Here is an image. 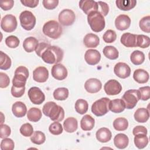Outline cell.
Instances as JSON below:
<instances>
[{"mask_svg":"<svg viewBox=\"0 0 150 150\" xmlns=\"http://www.w3.org/2000/svg\"><path fill=\"white\" fill-rule=\"evenodd\" d=\"M36 53L42 60L48 64H57L63 59L64 53L63 50L58 46L42 42L38 44Z\"/></svg>","mask_w":150,"mask_h":150,"instance_id":"6da1fadb","label":"cell"},{"mask_svg":"<svg viewBox=\"0 0 150 150\" xmlns=\"http://www.w3.org/2000/svg\"><path fill=\"white\" fill-rule=\"evenodd\" d=\"M43 113L54 121H61L64 117L63 108L53 101L46 103L43 107Z\"/></svg>","mask_w":150,"mask_h":150,"instance_id":"7a4b0ae2","label":"cell"},{"mask_svg":"<svg viewBox=\"0 0 150 150\" xmlns=\"http://www.w3.org/2000/svg\"><path fill=\"white\" fill-rule=\"evenodd\" d=\"M87 21L91 29L95 32L102 31L105 25L104 16L98 11H93L87 15Z\"/></svg>","mask_w":150,"mask_h":150,"instance_id":"3957f363","label":"cell"},{"mask_svg":"<svg viewBox=\"0 0 150 150\" xmlns=\"http://www.w3.org/2000/svg\"><path fill=\"white\" fill-rule=\"evenodd\" d=\"M62 28L56 21H49L43 26V33L47 36L53 39H58L62 33Z\"/></svg>","mask_w":150,"mask_h":150,"instance_id":"277c9868","label":"cell"},{"mask_svg":"<svg viewBox=\"0 0 150 150\" xmlns=\"http://www.w3.org/2000/svg\"><path fill=\"white\" fill-rule=\"evenodd\" d=\"M28 77V69L23 66H19L15 71V75L12 80L13 86L16 87H25L26 82Z\"/></svg>","mask_w":150,"mask_h":150,"instance_id":"5b68a950","label":"cell"},{"mask_svg":"<svg viewBox=\"0 0 150 150\" xmlns=\"http://www.w3.org/2000/svg\"><path fill=\"white\" fill-rule=\"evenodd\" d=\"M141 99V94L138 90H129L125 92L122 100L125 108L132 109L135 107L138 101Z\"/></svg>","mask_w":150,"mask_h":150,"instance_id":"8992f818","label":"cell"},{"mask_svg":"<svg viewBox=\"0 0 150 150\" xmlns=\"http://www.w3.org/2000/svg\"><path fill=\"white\" fill-rule=\"evenodd\" d=\"M110 100L103 97L96 101L91 106L92 112L97 117L104 115L109 111V103Z\"/></svg>","mask_w":150,"mask_h":150,"instance_id":"52a82bcc","label":"cell"},{"mask_svg":"<svg viewBox=\"0 0 150 150\" xmlns=\"http://www.w3.org/2000/svg\"><path fill=\"white\" fill-rule=\"evenodd\" d=\"M19 20L22 27L26 30H32L35 27L36 21L35 15L29 11L22 12L19 15Z\"/></svg>","mask_w":150,"mask_h":150,"instance_id":"ba28073f","label":"cell"},{"mask_svg":"<svg viewBox=\"0 0 150 150\" xmlns=\"http://www.w3.org/2000/svg\"><path fill=\"white\" fill-rule=\"evenodd\" d=\"M1 27L6 32H12L17 27V20L16 17L11 14L5 15L1 19Z\"/></svg>","mask_w":150,"mask_h":150,"instance_id":"9c48e42d","label":"cell"},{"mask_svg":"<svg viewBox=\"0 0 150 150\" xmlns=\"http://www.w3.org/2000/svg\"><path fill=\"white\" fill-rule=\"evenodd\" d=\"M76 15L74 12L69 9L62 10L59 14L58 19L60 23L63 26H70L75 21Z\"/></svg>","mask_w":150,"mask_h":150,"instance_id":"30bf717a","label":"cell"},{"mask_svg":"<svg viewBox=\"0 0 150 150\" xmlns=\"http://www.w3.org/2000/svg\"><path fill=\"white\" fill-rule=\"evenodd\" d=\"M28 96L31 102L35 104L39 105L45 100V96L42 91L37 87H32L28 90Z\"/></svg>","mask_w":150,"mask_h":150,"instance_id":"8fae6325","label":"cell"},{"mask_svg":"<svg viewBox=\"0 0 150 150\" xmlns=\"http://www.w3.org/2000/svg\"><path fill=\"white\" fill-rule=\"evenodd\" d=\"M104 89L107 95L115 96L121 91L122 86L117 80L111 79L105 83L104 86Z\"/></svg>","mask_w":150,"mask_h":150,"instance_id":"7c38bea8","label":"cell"},{"mask_svg":"<svg viewBox=\"0 0 150 150\" xmlns=\"http://www.w3.org/2000/svg\"><path fill=\"white\" fill-rule=\"evenodd\" d=\"M114 73L117 76L121 79H126L131 74V69L125 63H117L114 68Z\"/></svg>","mask_w":150,"mask_h":150,"instance_id":"4fadbf2b","label":"cell"},{"mask_svg":"<svg viewBox=\"0 0 150 150\" xmlns=\"http://www.w3.org/2000/svg\"><path fill=\"white\" fill-rule=\"evenodd\" d=\"M52 76L56 80H63L67 76V70L64 66L60 63L53 66L51 70Z\"/></svg>","mask_w":150,"mask_h":150,"instance_id":"5bb4252c","label":"cell"},{"mask_svg":"<svg viewBox=\"0 0 150 150\" xmlns=\"http://www.w3.org/2000/svg\"><path fill=\"white\" fill-rule=\"evenodd\" d=\"M84 59L89 65H96L100 61L101 54L97 50L88 49L85 53Z\"/></svg>","mask_w":150,"mask_h":150,"instance_id":"9a60e30c","label":"cell"},{"mask_svg":"<svg viewBox=\"0 0 150 150\" xmlns=\"http://www.w3.org/2000/svg\"><path fill=\"white\" fill-rule=\"evenodd\" d=\"M48 77L49 71L45 67H38L33 71V79L36 82L44 83L47 81Z\"/></svg>","mask_w":150,"mask_h":150,"instance_id":"2e32d148","label":"cell"},{"mask_svg":"<svg viewBox=\"0 0 150 150\" xmlns=\"http://www.w3.org/2000/svg\"><path fill=\"white\" fill-rule=\"evenodd\" d=\"M102 87V84L100 80L95 78L88 79L84 83L86 90L90 93H96L98 92Z\"/></svg>","mask_w":150,"mask_h":150,"instance_id":"e0dca14e","label":"cell"},{"mask_svg":"<svg viewBox=\"0 0 150 150\" xmlns=\"http://www.w3.org/2000/svg\"><path fill=\"white\" fill-rule=\"evenodd\" d=\"M79 7L87 15L93 11H98V8L97 2L93 0L80 1Z\"/></svg>","mask_w":150,"mask_h":150,"instance_id":"ac0fdd59","label":"cell"},{"mask_svg":"<svg viewBox=\"0 0 150 150\" xmlns=\"http://www.w3.org/2000/svg\"><path fill=\"white\" fill-rule=\"evenodd\" d=\"M131 25L130 18L124 14L118 15L115 20V25L119 30H124L129 28Z\"/></svg>","mask_w":150,"mask_h":150,"instance_id":"d6986e66","label":"cell"},{"mask_svg":"<svg viewBox=\"0 0 150 150\" xmlns=\"http://www.w3.org/2000/svg\"><path fill=\"white\" fill-rule=\"evenodd\" d=\"M137 35L131 33H124L121 37V43L127 47H135L137 46Z\"/></svg>","mask_w":150,"mask_h":150,"instance_id":"ffe728a7","label":"cell"},{"mask_svg":"<svg viewBox=\"0 0 150 150\" xmlns=\"http://www.w3.org/2000/svg\"><path fill=\"white\" fill-rule=\"evenodd\" d=\"M97 139L103 143L107 142L111 139L112 134L110 130L105 127H103L97 130L96 134Z\"/></svg>","mask_w":150,"mask_h":150,"instance_id":"44dd1931","label":"cell"},{"mask_svg":"<svg viewBox=\"0 0 150 150\" xmlns=\"http://www.w3.org/2000/svg\"><path fill=\"white\" fill-rule=\"evenodd\" d=\"M12 111L15 117L21 118L24 117L26 114L27 108L23 103L21 101H16L12 105Z\"/></svg>","mask_w":150,"mask_h":150,"instance_id":"7402d4cb","label":"cell"},{"mask_svg":"<svg viewBox=\"0 0 150 150\" xmlns=\"http://www.w3.org/2000/svg\"><path fill=\"white\" fill-rule=\"evenodd\" d=\"M83 43L86 47L94 48L96 47L100 43V39L98 36L94 33L87 34L84 39Z\"/></svg>","mask_w":150,"mask_h":150,"instance_id":"603a6c76","label":"cell"},{"mask_svg":"<svg viewBox=\"0 0 150 150\" xmlns=\"http://www.w3.org/2000/svg\"><path fill=\"white\" fill-rule=\"evenodd\" d=\"M133 78L137 83L144 84L148 82L149 76V73L146 70L142 69H138L134 71Z\"/></svg>","mask_w":150,"mask_h":150,"instance_id":"cb8c5ba5","label":"cell"},{"mask_svg":"<svg viewBox=\"0 0 150 150\" xmlns=\"http://www.w3.org/2000/svg\"><path fill=\"white\" fill-rule=\"evenodd\" d=\"M125 108V104L122 99H114L109 103V110L114 113H120Z\"/></svg>","mask_w":150,"mask_h":150,"instance_id":"d4e9b609","label":"cell"},{"mask_svg":"<svg viewBox=\"0 0 150 150\" xmlns=\"http://www.w3.org/2000/svg\"><path fill=\"white\" fill-rule=\"evenodd\" d=\"M129 143L128 137L124 134H118L114 138V144L115 147L118 149L125 148Z\"/></svg>","mask_w":150,"mask_h":150,"instance_id":"484cf974","label":"cell"},{"mask_svg":"<svg viewBox=\"0 0 150 150\" xmlns=\"http://www.w3.org/2000/svg\"><path fill=\"white\" fill-rule=\"evenodd\" d=\"M38 44V39L34 37L30 36L24 40L23 42V47L26 52L31 53L36 50Z\"/></svg>","mask_w":150,"mask_h":150,"instance_id":"4316f807","label":"cell"},{"mask_svg":"<svg viewBox=\"0 0 150 150\" xmlns=\"http://www.w3.org/2000/svg\"><path fill=\"white\" fill-rule=\"evenodd\" d=\"M134 117L136 121L141 123L145 122L149 117V111L145 108H139L136 110Z\"/></svg>","mask_w":150,"mask_h":150,"instance_id":"83f0119b","label":"cell"},{"mask_svg":"<svg viewBox=\"0 0 150 150\" xmlns=\"http://www.w3.org/2000/svg\"><path fill=\"white\" fill-rule=\"evenodd\" d=\"M95 124V120L90 115H85L83 116L80 121V127L83 131L91 130Z\"/></svg>","mask_w":150,"mask_h":150,"instance_id":"f1b7e54d","label":"cell"},{"mask_svg":"<svg viewBox=\"0 0 150 150\" xmlns=\"http://www.w3.org/2000/svg\"><path fill=\"white\" fill-rule=\"evenodd\" d=\"M63 127L65 131L69 133L75 132L78 127V122L76 118L74 117H69L63 122Z\"/></svg>","mask_w":150,"mask_h":150,"instance_id":"f546056e","label":"cell"},{"mask_svg":"<svg viewBox=\"0 0 150 150\" xmlns=\"http://www.w3.org/2000/svg\"><path fill=\"white\" fill-rule=\"evenodd\" d=\"M118 8L122 11H129L134 8L137 4L135 0H117L115 1Z\"/></svg>","mask_w":150,"mask_h":150,"instance_id":"4dcf8cb0","label":"cell"},{"mask_svg":"<svg viewBox=\"0 0 150 150\" xmlns=\"http://www.w3.org/2000/svg\"><path fill=\"white\" fill-rule=\"evenodd\" d=\"M135 145L138 149H143L148 144V138L146 135L144 134H139L135 135L134 137Z\"/></svg>","mask_w":150,"mask_h":150,"instance_id":"1f68e13d","label":"cell"},{"mask_svg":"<svg viewBox=\"0 0 150 150\" xmlns=\"http://www.w3.org/2000/svg\"><path fill=\"white\" fill-rule=\"evenodd\" d=\"M42 117L41 110L36 107L30 108L27 112L28 119L32 122H38Z\"/></svg>","mask_w":150,"mask_h":150,"instance_id":"d6a6232c","label":"cell"},{"mask_svg":"<svg viewBox=\"0 0 150 150\" xmlns=\"http://www.w3.org/2000/svg\"><path fill=\"white\" fill-rule=\"evenodd\" d=\"M104 55L110 60H115L118 57L119 53L118 50L112 46H106L103 50Z\"/></svg>","mask_w":150,"mask_h":150,"instance_id":"836d02e7","label":"cell"},{"mask_svg":"<svg viewBox=\"0 0 150 150\" xmlns=\"http://www.w3.org/2000/svg\"><path fill=\"white\" fill-rule=\"evenodd\" d=\"M113 127L117 131H125L128 127V120L124 117L117 118L113 122Z\"/></svg>","mask_w":150,"mask_h":150,"instance_id":"e575fe53","label":"cell"},{"mask_svg":"<svg viewBox=\"0 0 150 150\" xmlns=\"http://www.w3.org/2000/svg\"><path fill=\"white\" fill-rule=\"evenodd\" d=\"M130 59L134 64L140 65L145 60V54L140 50H135L131 53Z\"/></svg>","mask_w":150,"mask_h":150,"instance_id":"d590c367","label":"cell"},{"mask_svg":"<svg viewBox=\"0 0 150 150\" xmlns=\"http://www.w3.org/2000/svg\"><path fill=\"white\" fill-rule=\"evenodd\" d=\"M69 96V90L65 87H59L53 91V97L57 100H65Z\"/></svg>","mask_w":150,"mask_h":150,"instance_id":"8d00e7d4","label":"cell"},{"mask_svg":"<svg viewBox=\"0 0 150 150\" xmlns=\"http://www.w3.org/2000/svg\"><path fill=\"white\" fill-rule=\"evenodd\" d=\"M11 58L2 51L0 52V69L1 70H8L11 66Z\"/></svg>","mask_w":150,"mask_h":150,"instance_id":"74e56055","label":"cell"},{"mask_svg":"<svg viewBox=\"0 0 150 150\" xmlns=\"http://www.w3.org/2000/svg\"><path fill=\"white\" fill-rule=\"evenodd\" d=\"M88 108V104L86 100L79 99L75 103V110L80 114H84L87 112Z\"/></svg>","mask_w":150,"mask_h":150,"instance_id":"f35d334b","label":"cell"},{"mask_svg":"<svg viewBox=\"0 0 150 150\" xmlns=\"http://www.w3.org/2000/svg\"><path fill=\"white\" fill-rule=\"evenodd\" d=\"M46 137L43 132L40 131H35L30 137V141L35 144L41 145L45 142Z\"/></svg>","mask_w":150,"mask_h":150,"instance_id":"ab89813d","label":"cell"},{"mask_svg":"<svg viewBox=\"0 0 150 150\" xmlns=\"http://www.w3.org/2000/svg\"><path fill=\"white\" fill-rule=\"evenodd\" d=\"M150 45V39L148 36L144 35H137V46L141 48H146Z\"/></svg>","mask_w":150,"mask_h":150,"instance_id":"60d3db41","label":"cell"},{"mask_svg":"<svg viewBox=\"0 0 150 150\" xmlns=\"http://www.w3.org/2000/svg\"><path fill=\"white\" fill-rule=\"evenodd\" d=\"M140 29L144 32H150V16L149 15L143 17L139 23Z\"/></svg>","mask_w":150,"mask_h":150,"instance_id":"b9f144b4","label":"cell"},{"mask_svg":"<svg viewBox=\"0 0 150 150\" xmlns=\"http://www.w3.org/2000/svg\"><path fill=\"white\" fill-rule=\"evenodd\" d=\"M49 130L52 134L57 135L62 133L63 127L62 124L59 122V121H54L50 125L49 127Z\"/></svg>","mask_w":150,"mask_h":150,"instance_id":"7bdbcfd3","label":"cell"},{"mask_svg":"<svg viewBox=\"0 0 150 150\" xmlns=\"http://www.w3.org/2000/svg\"><path fill=\"white\" fill-rule=\"evenodd\" d=\"M20 132L24 137H30L33 133V128L29 123L23 124L20 128Z\"/></svg>","mask_w":150,"mask_h":150,"instance_id":"ee69618b","label":"cell"},{"mask_svg":"<svg viewBox=\"0 0 150 150\" xmlns=\"http://www.w3.org/2000/svg\"><path fill=\"white\" fill-rule=\"evenodd\" d=\"M116 38H117V34L115 32L111 29L107 30L103 36V40L105 43H108L114 42L116 40Z\"/></svg>","mask_w":150,"mask_h":150,"instance_id":"f6af8a7d","label":"cell"},{"mask_svg":"<svg viewBox=\"0 0 150 150\" xmlns=\"http://www.w3.org/2000/svg\"><path fill=\"white\" fill-rule=\"evenodd\" d=\"M15 146L13 141L11 138H4L1 142V150H12Z\"/></svg>","mask_w":150,"mask_h":150,"instance_id":"bcb514c9","label":"cell"},{"mask_svg":"<svg viewBox=\"0 0 150 150\" xmlns=\"http://www.w3.org/2000/svg\"><path fill=\"white\" fill-rule=\"evenodd\" d=\"M19 39L13 35H11L8 36L5 39L6 45L10 48H16L19 45Z\"/></svg>","mask_w":150,"mask_h":150,"instance_id":"7dc6e473","label":"cell"},{"mask_svg":"<svg viewBox=\"0 0 150 150\" xmlns=\"http://www.w3.org/2000/svg\"><path fill=\"white\" fill-rule=\"evenodd\" d=\"M139 91L141 94V99L143 101L149 100L150 97V87L149 86L141 87L139 88Z\"/></svg>","mask_w":150,"mask_h":150,"instance_id":"c3c4849f","label":"cell"},{"mask_svg":"<svg viewBox=\"0 0 150 150\" xmlns=\"http://www.w3.org/2000/svg\"><path fill=\"white\" fill-rule=\"evenodd\" d=\"M97 4L98 6V12H99L103 16H107L109 11V6L107 4L102 1H98L97 2Z\"/></svg>","mask_w":150,"mask_h":150,"instance_id":"681fc988","label":"cell"},{"mask_svg":"<svg viewBox=\"0 0 150 150\" xmlns=\"http://www.w3.org/2000/svg\"><path fill=\"white\" fill-rule=\"evenodd\" d=\"M0 129V138L2 139L8 137L11 133L10 127L6 124H1Z\"/></svg>","mask_w":150,"mask_h":150,"instance_id":"f907efd6","label":"cell"},{"mask_svg":"<svg viewBox=\"0 0 150 150\" xmlns=\"http://www.w3.org/2000/svg\"><path fill=\"white\" fill-rule=\"evenodd\" d=\"M25 91V87H16L12 86L11 88V94L12 96L16 98L22 97Z\"/></svg>","mask_w":150,"mask_h":150,"instance_id":"816d5d0a","label":"cell"},{"mask_svg":"<svg viewBox=\"0 0 150 150\" xmlns=\"http://www.w3.org/2000/svg\"><path fill=\"white\" fill-rule=\"evenodd\" d=\"M0 79V87L2 88L7 87L10 83V80L8 76L5 73L1 72Z\"/></svg>","mask_w":150,"mask_h":150,"instance_id":"f5cc1de1","label":"cell"},{"mask_svg":"<svg viewBox=\"0 0 150 150\" xmlns=\"http://www.w3.org/2000/svg\"><path fill=\"white\" fill-rule=\"evenodd\" d=\"M43 6L47 9L52 10L54 9L59 4L58 0H43L42 1Z\"/></svg>","mask_w":150,"mask_h":150,"instance_id":"db71d44e","label":"cell"},{"mask_svg":"<svg viewBox=\"0 0 150 150\" xmlns=\"http://www.w3.org/2000/svg\"><path fill=\"white\" fill-rule=\"evenodd\" d=\"M14 5V1L13 0H8L5 1H1L0 2L1 8L4 11L10 10Z\"/></svg>","mask_w":150,"mask_h":150,"instance_id":"11a10c76","label":"cell"},{"mask_svg":"<svg viewBox=\"0 0 150 150\" xmlns=\"http://www.w3.org/2000/svg\"><path fill=\"white\" fill-rule=\"evenodd\" d=\"M39 0H21V2L25 6L29 8H35L39 4Z\"/></svg>","mask_w":150,"mask_h":150,"instance_id":"9f6ffc18","label":"cell"},{"mask_svg":"<svg viewBox=\"0 0 150 150\" xmlns=\"http://www.w3.org/2000/svg\"><path fill=\"white\" fill-rule=\"evenodd\" d=\"M132 133L134 135H135L139 134H144L146 135L148 133V131L145 127L142 125H138L134 128L132 130Z\"/></svg>","mask_w":150,"mask_h":150,"instance_id":"6f0895ef","label":"cell"}]
</instances>
